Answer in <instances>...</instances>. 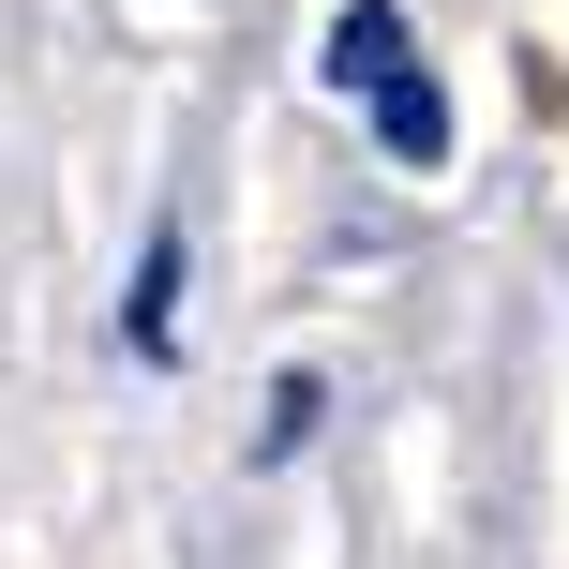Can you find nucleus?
I'll list each match as a JSON object with an SVG mask.
<instances>
[{"label": "nucleus", "mask_w": 569, "mask_h": 569, "mask_svg": "<svg viewBox=\"0 0 569 569\" xmlns=\"http://www.w3.org/2000/svg\"><path fill=\"white\" fill-rule=\"evenodd\" d=\"M375 150H390V166H450V90H435L420 60L375 90Z\"/></svg>", "instance_id": "7ed1b4c3"}, {"label": "nucleus", "mask_w": 569, "mask_h": 569, "mask_svg": "<svg viewBox=\"0 0 569 569\" xmlns=\"http://www.w3.org/2000/svg\"><path fill=\"white\" fill-rule=\"evenodd\" d=\"M180 284H196V240H180V210H166L150 256H136V300H120V345H136V360H180Z\"/></svg>", "instance_id": "f257e3e1"}, {"label": "nucleus", "mask_w": 569, "mask_h": 569, "mask_svg": "<svg viewBox=\"0 0 569 569\" xmlns=\"http://www.w3.org/2000/svg\"><path fill=\"white\" fill-rule=\"evenodd\" d=\"M405 60H420V46H405V16H390V0H345V16H330V46H315V76L375 106V90H390Z\"/></svg>", "instance_id": "f03ea898"}]
</instances>
